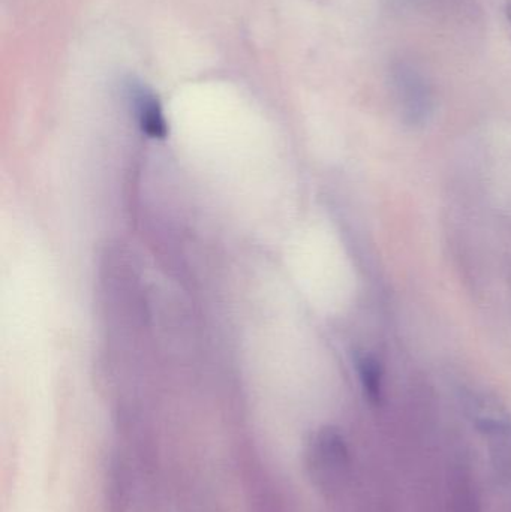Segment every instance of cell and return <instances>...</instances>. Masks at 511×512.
Segmentation results:
<instances>
[{
  "label": "cell",
  "mask_w": 511,
  "mask_h": 512,
  "mask_svg": "<svg viewBox=\"0 0 511 512\" xmlns=\"http://www.w3.org/2000/svg\"><path fill=\"white\" fill-rule=\"evenodd\" d=\"M311 466L323 486H336L348 466V451L344 439L336 430L323 429L312 442Z\"/></svg>",
  "instance_id": "obj_2"
},
{
  "label": "cell",
  "mask_w": 511,
  "mask_h": 512,
  "mask_svg": "<svg viewBox=\"0 0 511 512\" xmlns=\"http://www.w3.org/2000/svg\"><path fill=\"white\" fill-rule=\"evenodd\" d=\"M506 15H507V21H509L510 29H511V0H509V2H507Z\"/></svg>",
  "instance_id": "obj_5"
},
{
  "label": "cell",
  "mask_w": 511,
  "mask_h": 512,
  "mask_svg": "<svg viewBox=\"0 0 511 512\" xmlns=\"http://www.w3.org/2000/svg\"><path fill=\"white\" fill-rule=\"evenodd\" d=\"M357 375L362 384L363 393L369 402L377 403L383 399L384 373L380 361L368 352H362L356 358Z\"/></svg>",
  "instance_id": "obj_4"
},
{
  "label": "cell",
  "mask_w": 511,
  "mask_h": 512,
  "mask_svg": "<svg viewBox=\"0 0 511 512\" xmlns=\"http://www.w3.org/2000/svg\"><path fill=\"white\" fill-rule=\"evenodd\" d=\"M390 86L405 125L425 126L434 111V96L425 75L410 63H398L390 71Z\"/></svg>",
  "instance_id": "obj_1"
},
{
  "label": "cell",
  "mask_w": 511,
  "mask_h": 512,
  "mask_svg": "<svg viewBox=\"0 0 511 512\" xmlns=\"http://www.w3.org/2000/svg\"><path fill=\"white\" fill-rule=\"evenodd\" d=\"M132 96H134L135 110H137L143 132L152 138H165L167 123H165L164 114H162L155 96L141 87L132 90Z\"/></svg>",
  "instance_id": "obj_3"
}]
</instances>
